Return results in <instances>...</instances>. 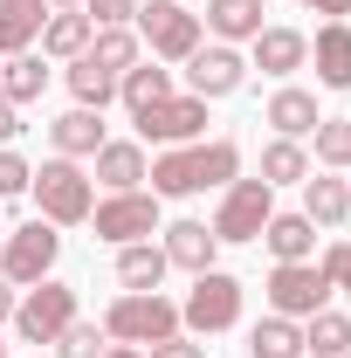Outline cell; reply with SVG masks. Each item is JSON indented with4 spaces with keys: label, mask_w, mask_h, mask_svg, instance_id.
Segmentation results:
<instances>
[{
    "label": "cell",
    "mask_w": 351,
    "mask_h": 358,
    "mask_svg": "<svg viewBox=\"0 0 351 358\" xmlns=\"http://www.w3.org/2000/svg\"><path fill=\"white\" fill-rule=\"evenodd\" d=\"M303 214L317 227H345L351 221V186H345V179H331V173H310L303 179Z\"/></svg>",
    "instance_id": "ffe728a7"
},
{
    "label": "cell",
    "mask_w": 351,
    "mask_h": 358,
    "mask_svg": "<svg viewBox=\"0 0 351 358\" xmlns=\"http://www.w3.org/2000/svg\"><path fill=\"white\" fill-rule=\"evenodd\" d=\"M42 90H48V69H42V55H35V48L7 55V69H0V96H7V103H35Z\"/></svg>",
    "instance_id": "4316f807"
},
{
    "label": "cell",
    "mask_w": 351,
    "mask_h": 358,
    "mask_svg": "<svg viewBox=\"0 0 351 358\" xmlns=\"http://www.w3.org/2000/svg\"><path fill=\"white\" fill-rule=\"evenodd\" d=\"M262 241H268L275 262H310V255H317V221H310V214H268Z\"/></svg>",
    "instance_id": "d6986e66"
},
{
    "label": "cell",
    "mask_w": 351,
    "mask_h": 358,
    "mask_svg": "<svg viewBox=\"0 0 351 358\" xmlns=\"http://www.w3.org/2000/svg\"><path fill=\"white\" fill-rule=\"evenodd\" d=\"M248 345H255V358H303V324L296 317H275L268 310L255 331H248Z\"/></svg>",
    "instance_id": "83f0119b"
},
{
    "label": "cell",
    "mask_w": 351,
    "mask_h": 358,
    "mask_svg": "<svg viewBox=\"0 0 351 358\" xmlns=\"http://www.w3.org/2000/svg\"><path fill=\"white\" fill-rule=\"evenodd\" d=\"M28 179H35V166L14 152V145H0V200H14V193H28Z\"/></svg>",
    "instance_id": "836d02e7"
},
{
    "label": "cell",
    "mask_w": 351,
    "mask_h": 358,
    "mask_svg": "<svg viewBox=\"0 0 351 358\" xmlns=\"http://www.w3.org/2000/svg\"><path fill=\"white\" fill-rule=\"evenodd\" d=\"M103 338H110L103 324H83V317H76V324H69V331L55 338V358H103V352H110Z\"/></svg>",
    "instance_id": "d6a6232c"
},
{
    "label": "cell",
    "mask_w": 351,
    "mask_h": 358,
    "mask_svg": "<svg viewBox=\"0 0 351 358\" xmlns=\"http://www.w3.org/2000/svg\"><path fill=\"white\" fill-rule=\"evenodd\" d=\"M69 90H76V103H83V110H103V103L117 96V76H110V69H96L89 55H76V62H69Z\"/></svg>",
    "instance_id": "4dcf8cb0"
},
{
    "label": "cell",
    "mask_w": 351,
    "mask_h": 358,
    "mask_svg": "<svg viewBox=\"0 0 351 358\" xmlns=\"http://www.w3.org/2000/svg\"><path fill=\"white\" fill-rule=\"evenodd\" d=\"M14 303H21V296H14V282L0 275V324H14Z\"/></svg>",
    "instance_id": "ab89813d"
},
{
    "label": "cell",
    "mask_w": 351,
    "mask_h": 358,
    "mask_svg": "<svg viewBox=\"0 0 351 358\" xmlns=\"http://www.w3.org/2000/svg\"><path fill=\"white\" fill-rule=\"evenodd\" d=\"M310 138H317V166H331V173H351V117H324Z\"/></svg>",
    "instance_id": "1f68e13d"
},
{
    "label": "cell",
    "mask_w": 351,
    "mask_h": 358,
    "mask_svg": "<svg viewBox=\"0 0 351 358\" xmlns=\"http://www.w3.org/2000/svg\"><path fill=\"white\" fill-rule=\"evenodd\" d=\"M310 173H317V166H310L303 138H275V145L262 152V179H268V186H303Z\"/></svg>",
    "instance_id": "f1b7e54d"
},
{
    "label": "cell",
    "mask_w": 351,
    "mask_h": 358,
    "mask_svg": "<svg viewBox=\"0 0 351 358\" xmlns=\"http://www.w3.org/2000/svg\"><path fill=\"white\" fill-rule=\"evenodd\" d=\"M200 131H207V96H193V90L138 110V138H152V145H200Z\"/></svg>",
    "instance_id": "8fae6325"
},
{
    "label": "cell",
    "mask_w": 351,
    "mask_h": 358,
    "mask_svg": "<svg viewBox=\"0 0 351 358\" xmlns=\"http://www.w3.org/2000/svg\"><path fill=\"white\" fill-rule=\"evenodd\" d=\"M69 324H76V289H69V282H35V289L14 303L21 345H55Z\"/></svg>",
    "instance_id": "8992f818"
},
{
    "label": "cell",
    "mask_w": 351,
    "mask_h": 358,
    "mask_svg": "<svg viewBox=\"0 0 351 358\" xmlns=\"http://www.w3.org/2000/svg\"><path fill=\"white\" fill-rule=\"evenodd\" d=\"M28 193H35V207H42L48 227H83L89 207H96V179H89L76 159H48V166H35Z\"/></svg>",
    "instance_id": "7a4b0ae2"
},
{
    "label": "cell",
    "mask_w": 351,
    "mask_h": 358,
    "mask_svg": "<svg viewBox=\"0 0 351 358\" xmlns=\"http://www.w3.org/2000/svg\"><path fill=\"white\" fill-rule=\"evenodd\" d=\"M234 173H241V145H234V138H214V145H166V152L145 166V179H152L159 200H186V193L227 186Z\"/></svg>",
    "instance_id": "6da1fadb"
},
{
    "label": "cell",
    "mask_w": 351,
    "mask_h": 358,
    "mask_svg": "<svg viewBox=\"0 0 351 358\" xmlns=\"http://www.w3.org/2000/svg\"><path fill=\"white\" fill-rule=\"evenodd\" d=\"M303 358H310V352H303Z\"/></svg>",
    "instance_id": "f6af8a7d"
},
{
    "label": "cell",
    "mask_w": 351,
    "mask_h": 358,
    "mask_svg": "<svg viewBox=\"0 0 351 358\" xmlns=\"http://www.w3.org/2000/svg\"><path fill=\"white\" fill-rule=\"evenodd\" d=\"M55 14L48 0H0V55H21V48L42 42V21Z\"/></svg>",
    "instance_id": "2e32d148"
},
{
    "label": "cell",
    "mask_w": 351,
    "mask_h": 358,
    "mask_svg": "<svg viewBox=\"0 0 351 358\" xmlns=\"http://www.w3.org/2000/svg\"><path fill=\"white\" fill-rule=\"evenodd\" d=\"M96 221V241L124 248V241H152L159 234V193H110L103 207H89Z\"/></svg>",
    "instance_id": "30bf717a"
},
{
    "label": "cell",
    "mask_w": 351,
    "mask_h": 358,
    "mask_svg": "<svg viewBox=\"0 0 351 358\" xmlns=\"http://www.w3.org/2000/svg\"><path fill=\"white\" fill-rule=\"evenodd\" d=\"M268 124H275V138H310L324 124V110H317L310 90H275L268 96Z\"/></svg>",
    "instance_id": "7402d4cb"
},
{
    "label": "cell",
    "mask_w": 351,
    "mask_h": 358,
    "mask_svg": "<svg viewBox=\"0 0 351 358\" xmlns=\"http://www.w3.org/2000/svg\"><path fill=\"white\" fill-rule=\"evenodd\" d=\"M303 7H310V14H331V21H345V14H351V0H303Z\"/></svg>",
    "instance_id": "f35d334b"
},
{
    "label": "cell",
    "mask_w": 351,
    "mask_h": 358,
    "mask_svg": "<svg viewBox=\"0 0 351 358\" xmlns=\"http://www.w3.org/2000/svg\"><path fill=\"white\" fill-rule=\"evenodd\" d=\"M166 248H152V241H124V248H117V282H124V289H159V282H166Z\"/></svg>",
    "instance_id": "cb8c5ba5"
},
{
    "label": "cell",
    "mask_w": 351,
    "mask_h": 358,
    "mask_svg": "<svg viewBox=\"0 0 351 358\" xmlns=\"http://www.w3.org/2000/svg\"><path fill=\"white\" fill-rule=\"evenodd\" d=\"M317 268L331 275V289H345V296H351V241H331V248H324V262H317Z\"/></svg>",
    "instance_id": "d590c367"
},
{
    "label": "cell",
    "mask_w": 351,
    "mask_h": 358,
    "mask_svg": "<svg viewBox=\"0 0 351 358\" xmlns=\"http://www.w3.org/2000/svg\"><path fill=\"white\" fill-rule=\"evenodd\" d=\"M241 83H248V62H241L227 42L193 48V55H186V90H193V96H207V103H214V96H234Z\"/></svg>",
    "instance_id": "7c38bea8"
},
{
    "label": "cell",
    "mask_w": 351,
    "mask_h": 358,
    "mask_svg": "<svg viewBox=\"0 0 351 358\" xmlns=\"http://www.w3.org/2000/svg\"><path fill=\"white\" fill-rule=\"evenodd\" d=\"M145 358H207V345H193V338H166V345H145Z\"/></svg>",
    "instance_id": "8d00e7d4"
},
{
    "label": "cell",
    "mask_w": 351,
    "mask_h": 358,
    "mask_svg": "<svg viewBox=\"0 0 351 358\" xmlns=\"http://www.w3.org/2000/svg\"><path fill=\"white\" fill-rule=\"evenodd\" d=\"M48 145H55V159H96V145H103V117L96 110H62L55 124H48Z\"/></svg>",
    "instance_id": "9a60e30c"
},
{
    "label": "cell",
    "mask_w": 351,
    "mask_h": 358,
    "mask_svg": "<svg viewBox=\"0 0 351 358\" xmlns=\"http://www.w3.org/2000/svg\"><path fill=\"white\" fill-rule=\"evenodd\" d=\"M55 255H62V234H55L48 221H28V227H14V234H7V248H0V275L35 289V282H48Z\"/></svg>",
    "instance_id": "ba28073f"
},
{
    "label": "cell",
    "mask_w": 351,
    "mask_h": 358,
    "mask_svg": "<svg viewBox=\"0 0 351 358\" xmlns=\"http://www.w3.org/2000/svg\"><path fill=\"white\" fill-rule=\"evenodd\" d=\"M345 358H351V352H345Z\"/></svg>",
    "instance_id": "ee69618b"
},
{
    "label": "cell",
    "mask_w": 351,
    "mask_h": 358,
    "mask_svg": "<svg viewBox=\"0 0 351 358\" xmlns=\"http://www.w3.org/2000/svg\"><path fill=\"white\" fill-rule=\"evenodd\" d=\"M207 28L234 48V42H255L268 21H262V0H207Z\"/></svg>",
    "instance_id": "44dd1931"
},
{
    "label": "cell",
    "mask_w": 351,
    "mask_h": 358,
    "mask_svg": "<svg viewBox=\"0 0 351 358\" xmlns=\"http://www.w3.org/2000/svg\"><path fill=\"white\" fill-rule=\"evenodd\" d=\"M103 358H145V352H138V345H110Z\"/></svg>",
    "instance_id": "60d3db41"
},
{
    "label": "cell",
    "mask_w": 351,
    "mask_h": 358,
    "mask_svg": "<svg viewBox=\"0 0 351 358\" xmlns=\"http://www.w3.org/2000/svg\"><path fill=\"white\" fill-rule=\"evenodd\" d=\"M89 28H124V21H138V0H83Z\"/></svg>",
    "instance_id": "e575fe53"
},
{
    "label": "cell",
    "mask_w": 351,
    "mask_h": 358,
    "mask_svg": "<svg viewBox=\"0 0 351 358\" xmlns=\"http://www.w3.org/2000/svg\"><path fill=\"white\" fill-rule=\"evenodd\" d=\"M268 214H275V186L268 179H227L214 214V241H262Z\"/></svg>",
    "instance_id": "5b68a950"
},
{
    "label": "cell",
    "mask_w": 351,
    "mask_h": 358,
    "mask_svg": "<svg viewBox=\"0 0 351 358\" xmlns=\"http://www.w3.org/2000/svg\"><path fill=\"white\" fill-rule=\"evenodd\" d=\"M96 179H103L110 193H138V179H145V145L103 138V145H96Z\"/></svg>",
    "instance_id": "ac0fdd59"
},
{
    "label": "cell",
    "mask_w": 351,
    "mask_h": 358,
    "mask_svg": "<svg viewBox=\"0 0 351 358\" xmlns=\"http://www.w3.org/2000/svg\"><path fill=\"white\" fill-rule=\"evenodd\" d=\"M179 324L200 331V338L234 331V324H241V282H234L227 268H200L193 289H186V303H179Z\"/></svg>",
    "instance_id": "277c9868"
},
{
    "label": "cell",
    "mask_w": 351,
    "mask_h": 358,
    "mask_svg": "<svg viewBox=\"0 0 351 358\" xmlns=\"http://www.w3.org/2000/svg\"><path fill=\"white\" fill-rule=\"evenodd\" d=\"M0 358H7V345H0Z\"/></svg>",
    "instance_id": "7bdbcfd3"
},
{
    "label": "cell",
    "mask_w": 351,
    "mask_h": 358,
    "mask_svg": "<svg viewBox=\"0 0 351 358\" xmlns=\"http://www.w3.org/2000/svg\"><path fill=\"white\" fill-rule=\"evenodd\" d=\"M14 138H21V103L0 96V145H14Z\"/></svg>",
    "instance_id": "74e56055"
},
{
    "label": "cell",
    "mask_w": 351,
    "mask_h": 358,
    "mask_svg": "<svg viewBox=\"0 0 351 358\" xmlns=\"http://www.w3.org/2000/svg\"><path fill=\"white\" fill-rule=\"evenodd\" d=\"M138 42H152V55H166V62H186L200 48V14H186V0H145Z\"/></svg>",
    "instance_id": "52a82bcc"
},
{
    "label": "cell",
    "mask_w": 351,
    "mask_h": 358,
    "mask_svg": "<svg viewBox=\"0 0 351 358\" xmlns=\"http://www.w3.org/2000/svg\"><path fill=\"white\" fill-rule=\"evenodd\" d=\"M324 303H331V275L317 262H275V275H268V310L275 317H296V324H303V317H317Z\"/></svg>",
    "instance_id": "9c48e42d"
},
{
    "label": "cell",
    "mask_w": 351,
    "mask_h": 358,
    "mask_svg": "<svg viewBox=\"0 0 351 358\" xmlns=\"http://www.w3.org/2000/svg\"><path fill=\"white\" fill-rule=\"evenodd\" d=\"M48 7H55V14H76V7H83V0H48Z\"/></svg>",
    "instance_id": "b9f144b4"
},
{
    "label": "cell",
    "mask_w": 351,
    "mask_h": 358,
    "mask_svg": "<svg viewBox=\"0 0 351 358\" xmlns=\"http://www.w3.org/2000/svg\"><path fill=\"white\" fill-rule=\"evenodd\" d=\"M310 62V35H296V28H262L255 35V69L262 76H296Z\"/></svg>",
    "instance_id": "e0dca14e"
},
{
    "label": "cell",
    "mask_w": 351,
    "mask_h": 358,
    "mask_svg": "<svg viewBox=\"0 0 351 358\" xmlns=\"http://www.w3.org/2000/svg\"><path fill=\"white\" fill-rule=\"evenodd\" d=\"M83 55L96 62V69H110V76H124V69L138 62V35H131V28H96Z\"/></svg>",
    "instance_id": "f546056e"
},
{
    "label": "cell",
    "mask_w": 351,
    "mask_h": 358,
    "mask_svg": "<svg viewBox=\"0 0 351 358\" xmlns=\"http://www.w3.org/2000/svg\"><path fill=\"white\" fill-rule=\"evenodd\" d=\"M159 234H166V241H159V248H166V262L173 268H186V275H200V268H214V227L207 221H173V227H159Z\"/></svg>",
    "instance_id": "4fadbf2b"
},
{
    "label": "cell",
    "mask_w": 351,
    "mask_h": 358,
    "mask_svg": "<svg viewBox=\"0 0 351 358\" xmlns=\"http://www.w3.org/2000/svg\"><path fill=\"white\" fill-rule=\"evenodd\" d=\"M117 96H124V110H152V103H166L173 96V69H159V62H131L124 76H117Z\"/></svg>",
    "instance_id": "603a6c76"
},
{
    "label": "cell",
    "mask_w": 351,
    "mask_h": 358,
    "mask_svg": "<svg viewBox=\"0 0 351 358\" xmlns=\"http://www.w3.org/2000/svg\"><path fill=\"white\" fill-rule=\"evenodd\" d=\"M103 331L117 345H166V338H179V303H166L159 289H124L103 310Z\"/></svg>",
    "instance_id": "3957f363"
},
{
    "label": "cell",
    "mask_w": 351,
    "mask_h": 358,
    "mask_svg": "<svg viewBox=\"0 0 351 358\" xmlns=\"http://www.w3.org/2000/svg\"><path fill=\"white\" fill-rule=\"evenodd\" d=\"M89 35H96V28H89L83 7H76V14H48V21H42V55H55V62H76V55L89 48Z\"/></svg>",
    "instance_id": "d4e9b609"
},
{
    "label": "cell",
    "mask_w": 351,
    "mask_h": 358,
    "mask_svg": "<svg viewBox=\"0 0 351 358\" xmlns=\"http://www.w3.org/2000/svg\"><path fill=\"white\" fill-rule=\"evenodd\" d=\"M303 352L310 358H345L351 352V317L331 310V303H324L317 317H303Z\"/></svg>",
    "instance_id": "484cf974"
},
{
    "label": "cell",
    "mask_w": 351,
    "mask_h": 358,
    "mask_svg": "<svg viewBox=\"0 0 351 358\" xmlns=\"http://www.w3.org/2000/svg\"><path fill=\"white\" fill-rule=\"evenodd\" d=\"M310 55H317V83L324 90H351V21H324Z\"/></svg>",
    "instance_id": "5bb4252c"
}]
</instances>
